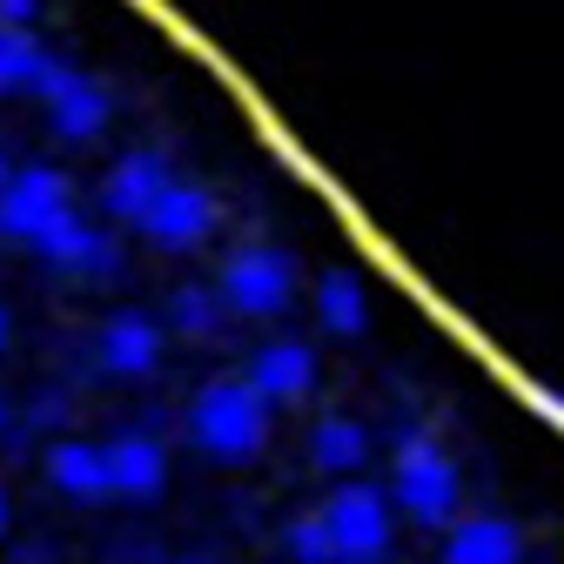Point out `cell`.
I'll list each match as a JSON object with an SVG mask.
<instances>
[{
    "label": "cell",
    "mask_w": 564,
    "mask_h": 564,
    "mask_svg": "<svg viewBox=\"0 0 564 564\" xmlns=\"http://www.w3.org/2000/svg\"><path fill=\"white\" fill-rule=\"evenodd\" d=\"M457 498H464V477L457 457L416 431V423H397V457H390V505L410 524H457Z\"/></svg>",
    "instance_id": "6da1fadb"
},
{
    "label": "cell",
    "mask_w": 564,
    "mask_h": 564,
    "mask_svg": "<svg viewBox=\"0 0 564 564\" xmlns=\"http://www.w3.org/2000/svg\"><path fill=\"white\" fill-rule=\"evenodd\" d=\"M182 431L195 451L208 457H256L262 437H269V403L249 377H216V383H202L188 397V416H182Z\"/></svg>",
    "instance_id": "7a4b0ae2"
},
{
    "label": "cell",
    "mask_w": 564,
    "mask_h": 564,
    "mask_svg": "<svg viewBox=\"0 0 564 564\" xmlns=\"http://www.w3.org/2000/svg\"><path fill=\"white\" fill-rule=\"evenodd\" d=\"M323 524L336 538V564H383L390 538H397V505H390V490H377L364 477H343L323 505Z\"/></svg>",
    "instance_id": "3957f363"
},
{
    "label": "cell",
    "mask_w": 564,
    "mask_h": 564,
    "mask_svg": "<svg viewBox=\"0 0 564 564\" xmlns=\"http://www.w3.org/2000/svg\"><path fill=\"white\" fill-rule=\"evenodd\" d=\"M216 290H223V310H236L249 323L282 316V310H290V296H296V262H290V249H275V242H242L223 262Z\"/></svg>",
    "instance_id": "277c9868"
},
{
    "label": "cell",
    "mask_w": 564,
    "mask_h": 564,
    "mask_svg": "<svg viewBox=\"0 0 564 564\" xmlns=\"http://www.w3.org/2000/svg\"><path fill=\"white\" fill-rule=\"evenodd\" d=\"M61 216H75V195H67V175L61 169H14L8 195H0V223H8L14 242H41Z\"/></svg>",
    "instance_id": "5b68a950"
},
{
    "label": "cell",
    "mask_w": 564,
    "mask_h": 564,
    "mask_svg": "<svg viewBox=\"0 0 564 564\" xmlns=\"http://www.w3.org/2000/svg\"><path fill=\"white\" fill-rule=\"evenodd\" d=\"M41 108H47V128L61 141H95L108 128V88L95 75H82V67H54L47 88H41Z\"/></svg>",
    "instance_id": "8992f818"
},
{
    "label": "cell",
    "mask_w": 564,
    "mask_h": 564,
    "mask_svg": "<svg viewBox=\"0 0 564 564\" xmlns=\"http://www.w3.org/2000/svg\"><path fill=\"white\" fill-rule=\"evenodd\" d=\"M134 229L149 236V242H162V249H195L208 229H216V195H208L202 182H182V175H175Z\"/></svg>",
    "instance_id": "52a82bcc"
},
{
    "label": "cell",
    "mask_w": 564,
    "mask_h": 564,
    "mask_svg": "<svg viewBox=\"0 0 564 564\" xmlns=\"http://www.w3.org/2000/svg\"><path fill=\"white\" fill-rule=\"evenodd\" d=\"M169 182H175V169H169L162 149H128V155L101 175V208H108L115 223H141Z\"/></svg>",
    "instance_id": "ba28073f"
},
{
    "label": "cell",
    "mask_w": 564,
    "mask_h": 564,
    "mask_svg": "<svg viewBox=\"0 0 564 564\" xmlns=\"http://www.w3.org/2000/svg\"><path fill=\"white\" fill-rule=\"evenodd\" d=\"M95 357L115 370V377H155L162 364V323L141 316V310H115L95 336Z\"/></svg>",
    "instance_id": "9c48e42d"
},
{
    "label": "cell",
    "mask_w": 564,
    "mask_h": 564,
    "mask_svg": "<svg viewBox=\"0 0 564 564\" xmlns=\"http://www.w3.org/2000/svg\"><path fill=\"white\" fill-rule=\"evenodd\" d=\"M54 269H75V275H115L121 269V249H115V236L108 229H95L88 216H82V208H75V216H61L41 242H34Z\"/></svg>",
    "instance_id": "30bf717a"
},
{
    "label": "cell",
    "mask_w": 564,
    "mask_h": 564,
    "mask_svg": "<svg viewBox=\"0 0 564 564\" xmlns=\"http://www.w3.org/2000/svg\"><path fill=\"white\" fill-rule=\"evenodd\" d=\"M444 564H524V538L498 511H470L444 538Z\"/></svg>",
    "instance_id": "8fae6325"
},
{
    "label": "cell",
    "mask_w": 564,
    "mask_h": 564,
    "mask_svg": "<svg viewBox=\"0 0 564 564\" xmlns=\"http://www.w3.org/2000/svg\"><path fill=\"white\" fill-rule=\"evenodd\" d=\"M242 377L262 390V403H296L316 390V349L310 343H262Z\"/></svg>",
    "instance_id": "7c38bea8"
},
{
    "label": "cell",
    "mask_w": 564,
    "mask_h": 564,
    "mask_svg": "<svg viewBox=\"0 0 564 564\" xmlns=\"http://www.w3.org/2000/svg\"><path fill=\"white\" fill-rule=\"evenodd\" d=\"M108 477H115V498L141 505L169 484V451L149 431H121V437H108Z\"/></svg>",
    "instance_id": "4fadbf2b"
},
{
    "label": "cell",
    "mask_w": 564,
    "mask_h": 564,
    "mask_svg": "<svg viewBox=\"0 0 564 564\" xmlns=\"http://www.w3.org/2000/svg\"><path fill=\"white\" fill-rule=\"evenodd\" d=\"M47 484L67 490V498H115V477H108V444H82L67 437L47 451Z\"/></svg>",
    "instance_id": "5bb4252c"
},
{
    "label": "cell",
    "mask_w": 564,
    "mask_h": 564,
    "mask_svg": "<svg viewBox=\"0 0 564 564\" xmlns=\"http://www.w3.org/2000/svg\"><path fill=\"white\" fill-rule=\"evenodd\" d=\"M370 431L357 416H323L316 431H310V464L316 470H329V477H349V470H364L370 464Z\"/></svg>",
    "instance_id": "9a60e30c"
},
{
    "label": "cell",
    "mask_w": 564,
    "mask_h": 564,
    "mask_svg": "<svg viewBox=\"0 0 564 564\" xmlns=\"http://www.w3.org/2000/svg\"><path fill=\"white\" fill-rule=\"evenodd\" d=\"M54 67H61V61H54L28 28H0V95H41Z\"/></svg>",
    "instance_id": "2e32d148"
},
{
    "label": "cell",
    "mask_w": 564,
    "mask_h": 564,
    "mask_svg": "<svg viewBox=\"0 0 564 564\" xmlns=\"http://www.w3.org/2000/svg\"><path fill=\"white\" fill-rule=\"evenodd\" d=\"M316 323H323L329 336H364L370 303H364V282L349 275V269H329V275L316 282Z\"/></svg>",
    "instance_id": "e0dca14e"
},
{
    "label": "cell",
    "mask_w": 564,
    "mask_h": 564,
    "mask_svg": "<svg viewBox=\"0 0 564 564\" xmlns=\"http://www.w3.org/2000/svg\"><path fill=\"white\" fill-rule=\"evenodd\" d=\"M169 323L182 336H216L223 329V290H208V282H182L169 296Z\"/></svg>",
    "instance_id": "ac0fdd59"
},
{
    "label": "cell",
    "mask_w": 564,
    "mask_h": 564,
    "mask_svg": "<svg viewBox=\"0 0 564 564\" xmlns=\"http://www.w3.org/2000/svg\"><path fill=\"white\" fill-rule=\"evenodd\" d=\"M282 551H290L296 564H336V538H329L323 511H303L290 531H282Z\"/></svg>",
    "instance_id": "d6986e66"
},
{
    "label": "cell",
    "mask_w": 564,
    "mask_h": 564,
    "mask_svg": "<svg viewBox=\"0 0 564 564\" xmlns=\"http://www.w3.org/2000/svg\"><path fill=\"white\" fill-rule=\"evenodd\" d=\"M41 14V0H0V28H28Z\"/></svg>",
    "instance_id": "ffe728a7"
},
{
    "label": "cell",
    "mask_w": 564,
    "mask_h": 564,
    "mask_svg": "<svg viewBox=\"0 0 564 564\" xmlns=\"http://www.w3.org/2000/svg\"><path fill=\"white\" fill-rule=\"evenodd\" d=\"M8 336H14V323H8V303H0V349H8Z\"/></svg>",
    "instance_id": "44dd1931"
},
{
    "label": "cell",
    "mask_w": 564,
    "mask_h": 564,
    "mask_svg": "<svg viewBox=\"0 0 564 564\" xmlns=\"http://www.w3.org/2000/svg\"><path fill=\"white\" fill-rule=\"evenodd\" d=\"M0 531H8V490H0Z\"/></svg>",
    "instance_id": "7402d4cb"
},
{
    "label": "cell",
    "mask_w": 564,
    "mask_h": 564,
    "mask_svg": "<svg viewBox=\"0 0 564 564\" xmlns=\"http://www.w3.org/2000/svg\"><path fill=\"white\" fill-rule=\"evenodd\" d=\"M169 564H202V557H169Z\"/></svg>",
    "instance_id": "603a6c76"
},
{
    "label": "cell",
    "mask_w": 564,
    "mask_h": 564,
    "mask_svg": "<svg viewBox=\"0 0 564 564\" xmlns=\"http://www.w3.org/2000/svg\"><path fill=\"white\" fill-rule=\"evenodd\" d=\"M0 423H8V403H0Z\"/></svg>",
    "instance_id": "cb8c5ba5"
},
{
    "label": "cell",
    "mask_w": 564,
    "mask_h": 564,
    "mask_svg": "<svg viewBox=\"0 0 564 564\" xmlns=\"http://www.w3.org/2000/svg\"><path fill=\"white\" fill-rule=\"evenodd\" d=\"M0 236H8V223H0Z\"/></svg>",
    "instance_id": "d4e9b609"
}]
</instances>
